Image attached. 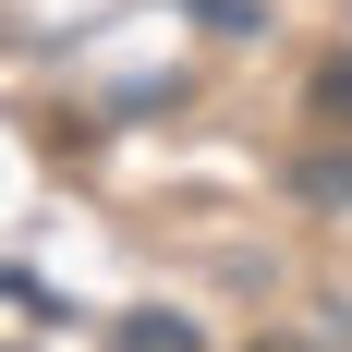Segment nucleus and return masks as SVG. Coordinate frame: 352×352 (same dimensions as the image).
<instances>
[{
    "instance_id": "f257e3e1",
    "label": "nucleus",
    "mask_w": 352,
    "mask_h": 352,
    "mask_svg": "<svg viewBox=\"0 0 352 352\" xmlns=\"http://www.w3.org/2000/svg\"><path fill=\"white\" fill-rule=\"evenodd\" d=\"M109 352H207V340H195V316H158V304H146V316L109 328Z\"/></svg>"
},
{
    "instance_id": "f03ea898",
    "label": "nucleus",
    "mask_w": 352,
    "mask_h": 352,
    "mask_svg": "<svg viewBox=\"0 0 352 352\" xmlns=\"http://www.w3.org/2000/svg\"><path fill=\"white\" fill-rule=\"evenodd\" d=\"M304 122L352 134V49H340V61H316V85H304Z\"/></svg>"
},
{
    "instance_id": "7ed1b4c3",
    "label": "nucleus",
    "mask_w": 352,
    "mask_h": 352,
    "mask_svg": "<svg viewBox=\"0 0 352 352\" xmlns=\"http://www.w3.org/2000/svg\"><path fill=\"white\" fill-rule=\"evenodd\" d=\"M304 195H328V207H340V195H352V158H304Z\"/></svg>"
}]
</instances>
